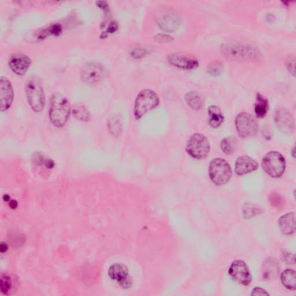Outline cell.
I'll return each instance as SVG.
<instances>
[{
	"label": "cell",
	"instance_id": "6da1fadb",
	"mask_svg": "<svg viewBox=\"0 0 296 296\" xmlns=\"http://www.w3.org/2000/svg\"><path fill=\"white\" fill-rule=\"evenodd\" d=\"M222 50L228 58L237 60L256 61L262 56L258 48L244 42H228L223 45Z\"/></svg>",
	"mask_w": 296,
	"mask_h": 296
},
{
	"label": "cell",
	"instance_id": "7a4b0ae2",
	"mask_svg": "<svg viewBox=\"0 0 296 296\" xmlns=\"http://www.w3.org/2000/svg\"><path fill=\"white\" fill-rule=\"evenodd\" d=\"M71 114L70 102L66 97L60 94H55L51 98L49 117L54 126L62 128L68 122Z\"/></svg>",
	"mask_w": 296,
	"mask_h": 296
},
{
	"label": "cell",
	"instance_id": "3957f363",
	"mask_svg": "<svg viewBox=\"0 0 296 296\" xmlns=\"http://www.w3.org/2000/svg\"><path fill=\"white\" fill-rule=\"evenodd\" d=\"M160 99L155 91L145 89L138 93L135 99L133 115L136 120H140L148 112L156 108L160 104Z\"/></svg>",
	"mask_w": 296,
	"mask_h": 296
},
{
	"label": "cell",
	"instance_id": "277c9868",
	"mask_svg": "<svg viewBox=\"0 0 296 296\" xmlns=\"http://www.w3.org/2000/svg\"><path fill=\"white\" fill-rule=\"evenodd\" d=\"M25 90L32 110L36 113L43 111L46 105V96L40 79L37 77H31L25 83Z\"/></svg>",
	"mask_w": 296,
	"mask_h": 296
},
{
	"label": "cell",
	"instance_id": "5b68a950",
	"mask_svg": "<svg viewBox=\"0 0 296 296\" xmlns=\"http://www.w3.org/2000/svg\"><path fill=\"white\" fill-rule=\"evenodd\" d=\"M262 167L267 174L271 178H281L286 170L285 157L281 153L271 151L263 157Z\"/></svg>",
	"mask_w": 296,
	"mask_h": 296
},
{
	"label": "cell",
	"instance_id": "8992f818",
	"mask_svg": "<svg viewBox=\"0 0 296 296\" xmlns=\"http://www.w3.org/2000/svg\"><path fill=\"white\" fill-rule=\"evenodd\" d=\"M210 141L204 135L200 133L193 134L186 144V152L193 159H204L210 152Z\"/></svg>",
	"mask_w": 296,
	"mask_h": 296
},
{
	"label": "cell",
	"instance_id": "52a82bcc",
	"mask_svg": "<svg viewBox=\"0 0 296 296\" xmlns=\"http://www.w3.org/2000/svg\"><path fill=\"white\" fill-rule=\"evenodd\" d=\"M209 176L211 181L217 186L227 184L232 176L229 164L226 160L216 158L212 160L209 166Z\"/></svg>",
	"mask_w": 296,
	"mask_h": 296
},
{
	"label": "cell",
	"instance_id": "ba28073f",
	"mask_svg": "<svg viewBox=\"0 0 296 296\" xmlns=\"http://www.w3.org/2000/svg\"><path fill=\"white\" fill-rule=\"evenodd\" d=\"M235 124L238 134L242 138L255 136L258 131V125L252 115L247 112H241L237 116Z\"/></svg>",
	"mask_w": 296,
	"mask_h": 296
},
{
	"label": "cell",
	"instance_id": "9c48e42d",
	"mask_svg": "<svg viewBox=\"0 0 296 296\" xmlns=\"http://www.w3.org/2000/svg\"><path fill=\"white\" fill-rule=\"evenodd\" d=\"M228 274L239 284L247 286L252 281V276L246 263L243 260H235L228 269Z\"/></svg>",
	"mask_w": 296,
	"mask_h": 296
},
{
	"label": "cell",
	"instance_id": "30bf717a",
	"mask_svg": "<svg viewBox=\"0 0 296 296\" xmlns=\"http://www.w3.org/2000/svg\"><path fill=\"white\" fill-rule=\"evenodd\" d=\"M105 75L104 67L98 63H86L80 70V77L83 81L90 84H95L101 82Z\"/></svg>",
	"mask_w": 296,
	"mask_h": 296
},
{
	"label": "cell",
	"instance_id": "8fae6325",
	"mask_svg": "<svg viewBox=\"0 0 296 296\" xmlns=\"http://www.w3.org/2000/svg\"><path fill=\"white\" fill-rule=\"evenodd\" d=\"M274 120L276 127L281 133L286 135H291L294 133V118L287 109H278L275 112Z\"/></svg>",
	"mask_w": 296,
	"mask_h": 296
},
{
	"label": "cell",
	"instance_id": "7c38bea8",
	"mask_svg": "<svg viewBox=\"0 0 296 296\" xmlns=\"http://www.w3.org/2000/svg\"><path fill=\"white\" fill-rule=\"evenodd\" d=\"M167 59L170 64L180 69L194 70L197 69L199 65L198 61L196 57L185 53L170 54Z\"/></svg>",
	"mask_w": 296,
	"mask_h": 296
},
{
	"label": "cell",
	"instance_id": "4fadbf2b",
	"mask_svg": "<svg viewBox=\"0 0 296 296\" xmlns=\"http://www.w3.org/2000/svg\"><path fill=\"white\" fill-rule=\"evenodd\" d=\"M30 58L25 54L15 53L9 57L8 66L12 72L18 76H23L30 67Z\"/></svg>",
	"mask_w": 296,
	"mask_h": 296
},
{
	"label": "cell",
	"instance_id": "5bb4252c",
	"mask_svg": "<svg viewBox=\"0 0 296 296\" xmlns=\"http://www.w3.org/2000/svg\"><path fill=\"white\" fill-rule=\"evenodd\" d=\"M0 88H1V111L5 112L10 108L14 101V89L11 82L5 76L1 77Z\"/></svg>",
	"mask_w": 296,
	"mask_h": 296
},
{
	"label": "cell",
	"instance_id": "9a60e30c",
	"mask_svg": "<svg viewBox=\"0 0 296 296\" xmlns=\"http://www.w3.org/2000/svg\"><path fill=\"white\" fill-rule=\"evenodd\" d=\"M259 164L255 159L249 156L240 157L235 164V172L239 176H243L256 171Z\"/></svg>",
	"mask_w": 296,
	"mask_h": 296
},
{
	"label": "cell",
	"instance_id": "2e32d148",
	"mask_svg": "<svg viewBox=\"0 0 296 296\" xmlns=\"http://www.w3.org/2000/svg\"><path fill=\"white\" fill-rule=\"evenodd\" d=\"M109 275L122 287L126 288L130 286V278L127 269L124 266L116 264L111 266L109 269Z\"/></svg>",
	"mask_w": 296,
	"mask_h": 296
},
{
	"label": "cell",
	"instance_id": "e0dca14e",
	"mask_svg": "<svg viewBox=\"0 0 296 296\" xmlns=\"http://www.w3.org/2000/svg\"><path fill=\"white\" fill-rule=\"evenodd\" d=\"M280 231L285 236H291L296 231V215L294 212L286 213L278 220Z\"/></svg>",
	"mask_w": 296,
	"mask_h": 296
},
{
	"label": "cell",
	"instance_id": "ac0fdd59",
	"mask_svg": "<svg viewBox=\"0 0 296 296\" xmlns=\"http://www.w3.org/2000/svg\"><path fill=\"white\" fill-rule=\"evenodd\" d=\"M280 267L275 259L270 257L264 262L262 268V277L266 281L275 279L279 274Z\"/></svg>",
	"mask_w": 296,
	"mask_h": 296
},
{
	"label": "cell",
	"instance_id": "d6986e66",
	"mask_svg": "<svg viewBox=\"0 0 296 296\" xmlns=\"http://www.w3.org/2000/svg\"><path fill=\"white\" fill-rule=\"evenodd\" d=\"M158 24L164 30L173 31L178 28L179 20L175 15L172 13H167L160 16L158 19Z\"/></svg>",
	"mask_w": 296,
	"mask_h": 296
},
{
	"label": "cell",
	"instance_id": "ffe728a7",
	"mask_svg": "<svg viewBox=\"0 0 296 296\" xmlns=\"http://www.w3.org/2000/svg\"><path fill=\"white\" fill-rule=\"evenodd\" d=\"M208 124L212 128H218L223 124L224 118L221 109L216 105H211L208 108Z\"/></svg>",
	"mask_w": 296,
	"mask_h": 296
},
{
	"label": "cell",
	"instance_id": "44dd1931",
	"mask_svg": "<svg viewBox=\"0 0 296 296\" xmlns=\"http://www.w3.org/2000/svg\"><path fill=\"white\" fill-rule=\"evenodd\" d=\"M280 279L283 286L290 291H296V275L295 270L286 269L280 275Z\"/></svg>",
	"mask_w": 296,
	"mask_h": 296
},
{
	"label": "cell",
	"instance_id": "7402d4cb",
	"mask_svg": "<svg viewBox=\"0 0 296 296\" xmlns=\"http://www.w3.org/2000/svg\"><path fill=\"white\" fill-rule=\"evenodd\" d=\"M185 101L189 107L194 110L199 111L203 107L204 101L199 93L195 91L189 92L185 95Z\"/></svg>",
	"mask_w": 296,
	"mask_h": 296
},
{
	"label": "cell",
	"instance_id": "603a6c76",
	"mask_svg": "<svg viewBox=\"0 0 296 296\" xmlns=\"http://www.w3.org/2000/svg\"><path fill=\"white\" fill-rule=\"evenodd\" d=\"M255 112L257 117L262 118L268 114L269 109L268 99L260 94L257 93L255 104Z\"/></svg>",
	"mask_w": 296,
	"mask_h": 296
},
{
	"label": "cell",
	"instance_id": "cb8c5ba5",
	"mask_svg": "<svg viewBox=\"0 0 296 296\" xmlns=\"http://www.w3.org/2000/svg\"><path fill=\"white\" fill-rule=\"evenodd\" d=\"M108 128L109 133L115 137L121 136L123 131V123L120 117L114 116L109 119L108 122Z\"/></svg>",
	"mask_w": 296,
	"mask_h": 296
},
{
	"label": "cell",
	"instance_id": "d4e9b609",
	"mask_svg": "<svg viewBox=\"0 0 296 296\" xmlns=\"http://www.w3.org/2000/svg\"><path fill=\"white\" fill-rule=\"evenodd\" d=\"M72 114L74 117L80 122H86L91 120V115L84 105L78 104L74 106Z\"/></svg>",
	"mask_w": 296,
	"mask_h": 296
},
{
	"label": "cell",
	"instance_id": "484cf974",
	"mask_svg": "<svg viewBox=\"0 0 296 296\" xmlns=\"http://www.w3.org/2000/svg\"><path fill=\"white\" fill-rule=\"evenodd\" d=\"M63 27L59 24H53L47 29H44L38 35V38L41 40L46 38L48 35H53L54 36H59L62 33Z\"/></svg>",
	"mask_w": 296,
	"mask_h": 296
},
{
	"label": "cell",
	"instance_id": "4316f807",
	"mask_svg": "<svg viewBox=\"0 0 296 296\" xmlns=\"http://www.w3.org/2000/svg\"><path fill=\"white\" fill-rule=\"evenodd\" d=\"M237 141L233 137L223 138L221 141V148L223 153L226 154H231L236 150Z\"/></svg>",
	"mask_w": 296,
	"mask_h": 296
},
{
	"label": "cell",
	"instance_id": "83f0119b",
	"mask_svg": "<svg viewBox=\"0 0 296 296\" xmlns=\"http://www.w3.org/2000/svg\"><path fill=\"white\" fill-rule=\"evenodd\" d=\"M223 64L220 61H215L208 66V73L212 76L220 75L223 70Z\"/></svg>",
	"mask_w": 296,
	"mask_h": 296
},
{
	"label": "cell",
	"instance_id": "f1b7e54d",
	"mask_svg": "<svg viewBox=\"0 0 296 296\" xmlns=\"http://www.w3.org/2000/svg\"><path fill=\"white\" fill-rule=\"evenodd\" d=\"M259 212H260V209L253 205L247 204L243 208V215L246 218L255 217L256 215L259 214Z\"/></svg>",
	"mask_w": 296,
	"mask_h": 296
},
{
	"label": "cell",
	"instance_id": "f546056e",
	"mask_svg": "<svg viewBox=\"0 0 296 296\" xmlns=\"http://www.w3.org/2000/svg\"><path fill=\"white\" fill-rule=\"evenodd\" d=\"M12 281L10 277L4 275L1 276V291L4 294H8L11 291Z\"/></svg>",
	"mask_w": 296,
	"mask_h": 296
},
{
	"label": "cell",
	"instance_id": "4dcf8cb0",
	"mask_svg": "<svg viewBox=\"0 0 296 296\" xmlns=\"http://www.w3.org/2000/svg\"><path fill=\"white\" fill-rule=\"evenodd\" d=\"M146 54L147 50L141 48H134V49L131 50V56L135 58V59H140V58L146 56Z\"/></svg>",
	"mask_w": 296,
	"mask_h": 296
},
{
	"label": "cell",
	"instance_id": "1f68e13d",
	"mask_svg": "<svg viewBox=\"0 0 296 296\" xmlns=\"http://www.w3.org/2000/svg\"><path fill=\"white\" fill-rule=\"evenodd\" d=\"M270 294L265 289L260 287H256L253 289L251 296H269Z\"/></svg>",
	"mask_w": 296,
	"mask_h": 296
},
{
	"label": "cell",
	"instance_id": "d6a6232c",
	"mask_svg": "<svg viewBox=\"0 0 296 296\" xmlns=\"http://www.w3.org/2000/svg\"><path fill=\"white\" fill-rule=\"evenodd\" d=\"M172 37L165 34H160L157 35L156 38L157 41L162 42V43H166V42L172 41Z\"/></svg>",
	"mask_w": 296,
	"mask_h": 296
},
{
	"label": "cell",
	"instance_id": "836d02e7",
	"mask_svg": "<svg viewBox=\"0 0 296 296\" xmlns=\"http://www.w3.org/2000/svg\"><path fill=\"white\" fill-rule=\"evenodd\" d=\"M284 259L286 263H292V260L295 261V255H293L290 253L286 252L284 255Z\"/></svg>",
	"mask_w": 296,
	"mask_h": 296
},
{
	"label": "cell",
	"instance_id": "e575fe53",
	"mask_svg": "<svg viewBox=\"0 0 296 296\" xmlns=\"http://www.w3.org/2000/svg\"><path fill=\"white\" fill-rule=\"evenodd\" d=\"M287 67L289 71H291V73L293 75H295V59L289 60L287 63Z\"/></svg>",
	"mask_w": 296,
	"mask_h": 296
},
{
	"label": "cell",
	"instance_id": "d590c367",
	"mask_svg": "<svg viewBox=\"0 0 296 296\" xmlns=\"http://www.w3.org/2000/svg\"><path fill=\"white\" fill-rule=\"evenodd\" d=\"M118 27V24L117 23H116V22H112V23L110 25H109L108 27V29H107L108 33H114V32H115L116 30H117Z\"/></svg>",
	"mask_w": 296,
	"mask_h": 296
},
{
	"label": "cell",
	"instance_id": "8d00e7d4",
	"mask_svg": "<svg viewBox=\"0 0 296 296\" xmlns=\"http://www.w3.org/2000/svg\"><path fill=\"white\" fill-rule=\"evenodd\" d=\"M8 249V246L5 243H2L1 245V252H5Z\"/></svg>",
	"mask_w": 296,
	"mask_h": 296
},
{
	"label": "cell",
	"instance_id": "74e56055",
	"mask_svg": "<svg viewBox=\"0 0 296 296\" xmlns=\"http://www.w3.org/2000/svg\"><path fill=\"white\" fill-rule=\"evenodd\" d=\"M9 205H10L11 208L15 209L17 208L18 206V203L17 201L15 200H12L10 202V204H9Z\"/></svg>",
	"mask_w": 296,
	"mask_h": 296
}]
</instances>
